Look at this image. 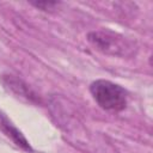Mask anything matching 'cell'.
<instances>
[{"mask_svg": "<svg viewBox=\"0 0 153 153\" xmlns=\"http://www.w3.org/2000/svg\"><path fill=\"white\" fill-rule=\"evenodd\" d=\"M33 6H36L37 8H41L43 11H50L54 10L55 6L59 5L57 1H38V2H31Z\"/></svg>", "mask_w": 153, "mask_h": 153, "instance_id": "5b68a950", "label": "cell"}, {"mask_svg": "<svg viewBox=\"0 0 153 153\" xmlns=\"http://www.w3.org/2000/svg\"><path fill=\"white\" fill-rule=\"evenodd\" d=\"M0 130L7 137H10L13 141V143H16L19 148H22L24 151H27V152L32 151V148H31L29 141L25 139V136L19 131V129H17V127H14L12 124V122L1 111H0Z\"/></svg>", "mask_w": 153, "mask_h": 153, "instance_id": "277c9868", "label": "cell"}, {"mask_svg": "<svg viewBox=\"0 0 153 153\" xmlns=\"http://www.w3.org/2000/svg\"><path fill=\"white\" fill-rule=\"evenodd\" d=\"M1 81L4 86L16 97L26 100L27 103H33V104L39 103L38 96L30 88V86L26 82H24L22 79L17 78L16 75H11V74L2 75Z\"/></svg>", "mask_w": 153, "mask_h": 153, "instance_id": "3957f363", "label": "cell"}, {"mask_svg": "<svg viewBox=\"0 0 153 153\" xmlns=\"http://www.w3.org/2000/svg\"><path fill=\"white\" fill-rule=\"evenodd\" d=\"M90 92L96 103L108 111H122L127 106V91L109 80L98 79L90 86Z\"/></svg>", "mask_w": 153, "mask_h": 153, "instance_id": "7a4b0ae2", "label": "cell"}, {"mask_svg": "<svg viewBox=\"0 0 153 153\" xmlns=\"http://www.w3.org/2000/svg\"><path fill=\"white\" fill-rule=\"evenodd\" d=\"M87 41L96 50L117 57H130L137 49L135 42L108 29L91 31L87 35Z\"/></svg>", "mask_w": 153, "mask_h": 153, "instance_id": "6da1fadb", "label": "cell"}]
</instances>
